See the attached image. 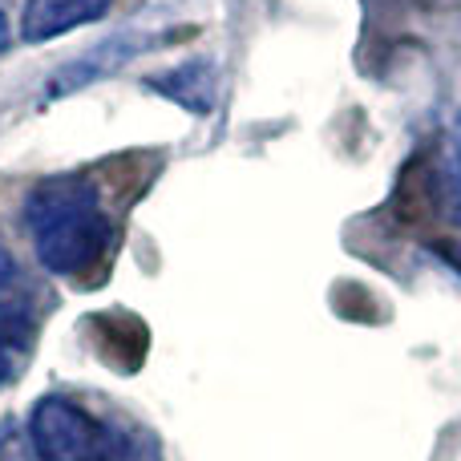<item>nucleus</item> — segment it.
Here are the masks:
<instances>
[{
	"label": "nucleus",
	"instance_id": "6e6552de",
	"mask_svg": "<svg viewBox=\"0 0 461 461\" xmlns=\"http://www.w3.org/2000/svg\"><path fill=\"white\" fill-rule=\"evenodd\" d=\"M454 175H457V191H461V113L454 122Z\"/></svg>",
	"mask_w": 461,
	"mask_h": 461
},
{
	"label": "nucleus",
	"instance_id": "7ed1b4c3",
	"mask_svg": "<svg viewBox=\"0 0 461 461\" xmlns=\"http://www.w3.org/2000/svg\"><path fill=\"white\" fill-rule=\"evenodd\" d=\"M113 8V0H29L21 13V37L29 45L65 37V32L81 29V24L102 21Z\"/></svg>",
	"mask_w": 461,
	"mask_h": 461
},
{
	"label": "nucleus",
	"instance_id": "423d86ee",
	"mask_svg": "<svg viewBox=\"0 0 461 461\" xmlns=\"http://www.w3.org/2000/svg\"><path fill=\"white\" fill-rule=\"evenodd\" d=\"M138 49H146V41H134V37H113V41H105V45H97L94 53H86L81 61L65 65L57 77H49V94H53V97H57V94H73V89H81V86H89V81L105 77V73L118 69L122 61H130Z\"/></svg>",
	"mask_w": 461,
	"mask_h": 461
},
{
	"label": "nucleus",
	"instance_id": "20e7f679",
	"mask_svg": "<svg viewBox=\"0 0 461 461\" xmlns=\"http://www.w3.org/2000/svg\"><path fill=\"white\" fill-rule=\"evenodd\" d=\"M37 332V312H32L29 295L16 284L0 287V389L13 381V373L21 368L24 352Z\"/></svg>",
	"mask_w": 461,
	"mask_h": 461
},
{
	"label": "nucleus",
	"instance_id": "f257e3e1",
	"mask_svg": "<svg viewBox=\"0 0 461 461\" xmlns=\"http://www.w3.org/2000/svg\"><path fill=\"white\" fill-rule=\"evenodd\" d=\"M24 230L41 267L57 279H81L110 255L113 215L86 175L45 178L24 199Z\"/></svg>",
	"mask_w": 461,
	"mask_h": 461
},
{
	"label": "nucleus",
	"instance_id": "f03ea898",
	"mask_svg": "<svg viewBox=\"0 0 461 461\" xmlns=\"http://www.w3.org/2000/svg\"><path fill=\"white\" fill-rule=\"evenodd\" d=\"M29 441L37 461H162L146 429L94 417L69 397H41L32 405Z\"/></svg>",
	"mask_w": 461,
	"mask_h": 461
},
{
	"label": "nucleus",
	"instance_id": "39448f33",
	"mask_svg": "<svg viewBox=\"0 0 461 461\" xmlns=\"http://www.w3.org/2000/svg\"><path fill=\"white\" fill-rule=\"evenodd\" d=\"M146 86H150L154 94L178 102L183 110L199 113V118L203 113H211V105H215V69H211L207 61L175 65L170 73H158V77H150Z\"/></svg>",
	"mask_w": 461,
	"mask_h": 461
},
{
	"label": "nucleus",
	"instance_id": "0eeeda50",
	"mask_svg": "<svg viewBox=\"0 0 461 461\" xmlns=\"http://www.w3.org/2000/svg\"><path fill=\"white\" fill-rule=\"evenodd\" d=\"M5 284H16V259H13V251L5 247V239H0V287Z\"/></svg>",
	"mask_w": 461,
	"mask_h": 461
},
{
	"label": "nucleus",
	"instance_id": "1a4fd4ad",
	"mask_svg": "<svg viewBox=\"0 0 461 461\" xmlns=\"http://www.w3.org/2000/svg\"><path fill=\"white\" fill-rule=\"evenodd\" d=\"M8 37H13V32H8V16H5V8H0V53L8 49Z\"/></svg>",
	"mask_w": 461,
	"mask_h": 461
}]
</instances>
